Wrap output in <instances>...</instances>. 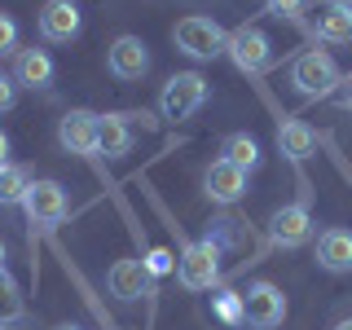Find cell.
<instances>
[{
    "instance_id": "cell-24",
    "label": "cell",
    "mask_w": 352,
    "mask_h": 330,
    "mask_svg": "<svg viewBox=\"0 0 352 330\" xmlns=\"http://www.w3.org/2000/svg\"><path fill=\"white\" fill-rule=\"evenodd\" d=\"M304 5L308 0H264V14H273V18H286V22H295L304 14Z\"/></svg>"
},
{
    "instance_id": "cell-25",
    "label": "cell",
    "mask_w": 352,
    "mask_h": 330,
    "mask_svg": "<svg viewBox=\"0 0 352 330\" xmlns=\"http://www.w3.org/2000/svg\"><path fill=\"white\" fill-rule=\"evenodd\" d=\"M216 313L225 317V322H242V295H238V291L216 295Z\"/></svg>"
},
{
    "instance_id": "cell-17",
    "label": "cell",
    "mask_w": 352,
    "mask_h": 330,
    "mask_svg": "<svg viewBox=\"0 0 352 330\" xmlns=\"http://www.w3.org/2000/svg\"><path fill=\"white\" fill-rule=\"evenodd\" d=\"M14 84L18 88H49L53 84V58L44 49H18L14 53Z\"/></svg>"
},
{
    "instance_id": "cell-4",
    "label": "cell",
    "mask_w": 352,
    "mask_h": 330,
    "mask_svg": "<svg viewBox=\"0 0 352 330\" xmlns=\"http://www.w3.org/2000/svg\"><path fill=\"white\" fill-rule=\"evenodd\" d=\"M242 295V322L251 330H278L286 322V295L273 282H251Z\"/></svg>"
},
{
    "instance_id": "cell-16",
    "label": "cell",
    "mask_w": 352,
    "mask_h": 330,
    "mask_svg": "<svg viewBox=\"0 0 352 330\" xmlns=\"http://www.w3.org/2000/svg\"><path fill=\"white\" fill-rule=\"evenodd\" d=\"M317 269L352 273V229H326V234H317Z\"/></svg>"
},
{
    "instance_id": "cell-22",
    "label": "cell",
    "mask_w": 352,
    "mask_h": 330,
    "mask_svg": "<svg viewBox=\"0 0 352 330\" xmlns=\"http://www.w3.org/2000/svg\"><path fill=\"white\" fill-rule=\"evenodd\" d=\"M22 308H27V304H22V291H18L14 273L0 269V322H18Z\"/></svg>"
},
{
    "instance_id": "cell-7",
    "label": "cell",
    "mask_w": 352,
    "mask_h": 330,
    "mask_svg": "<svg viewBox=\"0 0 352 330\" xmlns=\"http://www.w3.org/2000/svg\"><path fill=\"white\" fill-rule=\"evenodd\" d=\"M22 212H27L31 225L53 229V225H62V220L71 216V198H66L62 181H36V185L27 190V203H22Z\"/></svg>"
},
{
    "instance_id": "cell-13",
    "label": "cell",
    "mask_w": 352,
    "mask_h": 330,
    "mask_svg": "<svg viewBox=\"0 0 352 330\" xmlns=\"http://www.w3.org/2000/svg\"><path fill=\"white\" fill-rule=\"evenodd\" d=\"M84 18L80 9H75V0H44L40 5V40L49 44H71L80 36Z\"/></svg>"
},
{
    "instance_id": "cell-21",
    "label": "cell",
    "mask_w": 352,
    "mask_h": 330,
    "mask_svg": "<svg viewBox=\"0 0 352 330\" xmlns=\"http://www.w3.org/2000/svg\"><path fill=\"white\" fill-rule=\"evenodd\" d=\"M247 238H251V229H247V220H238V216H220V220H212V229H207V242H216L220 251L247 247Z\"/></svg>"
},
{
    "instance_id": "cell-2",
    "label": "cell",
    "mask_w": 352,
    "mask_h": 330,
    "mask_svg": "<svg viewBox=\"0 0 352 330\" xmlns=\"http://www.w3.org/2000/svg\"><path fill=\"white\" fill-rule=\"evenodd\" d=\"M172 44H176V53H185V58H194V62H212V58L225 53L229 31L220 27V22L203 18V14H190L172 27Z\"/></svg>"
},
{
    "instance_id": "cell-26",
    "label": "cell",
    "mask_w": 352,
    "mask_h": 330,
    "mask_svg": "<svg viewBox=\"0 0 352 330\" xmlns=\"http://www.w3.org/2000/svg\"><path fill=\"white\" fill-rule=\"evenodd\" d=\"M14 102H18V84H14V75L0 71V115H5V110H14Z\"/></svg>"
},
{
    "instance_id": "cell-28",
    "label": "cell",
    "mask_w": 352,
    "mask_h": 330,
    "mask_svg": "<svg viewBox=\"0 0 352 330\" xmlns=\"http://www.w3.org/2000/svg\"><path fill=\"white\" fill-rule=\"evenodd\" d=\"M335 102H339V110H348V115H352V75H344V84H339V93H335Z\"/></svg>"
},
{
    "instance_id": "cell-29",
    "label": "cell",
    "mask_w": 352,
    "mask_h": 330,
    "mask_svg": "<svg viewBox=\"0 0 352 330\" xmlns=\"http://www.w3.org/2000/svg\"><path fill=\"white\" fill-rule=\"evenodd\" d=\"M5 168H9V137L0 132V172H5Z\"/></svg>"
},
{
    "instance_id": "cell-9",
    "label": "cell",
    "mask_w": 352,
    "mask_h": 330,
    "mask_svg": "<svg viewBox=\"0 0 352 330\" xmlns=\"http://www.w3.org/2000/svg\"><path fill=\"white\" fill-rule=\"evenodd\" d=\"M313 238V216H308V203H282L278 212L269 216V242L282 251H295Z\"/></svg>"
},
{
    "instance_id": "cell-27",
    "label": "cell",
    "mask_w": 352,
    "mask_h": 330,
    "mask_svg": "<svg viewBox=\"0 0 352 330\" xmlns=\"http://www.w3.org/2000/svg\"><path fill=\"white\" fill-rule=\"evenodd\" d=\"M146 269L154 273V278H163V273H168V269H172V256H168V251H150V260H146Z\"/></svg>"
},
{
    "instance_id": "cell-3",
    "label": "cell",
    "mask_w": 352,
    "mask_h": 330,
    "mask_svg": "<svg viewBox=\"0 0 352 330\" xmlns=\"http://www.w3.org/2000/svg\"><path fill=\"white\" fill-rule=\"evenodd\" d=\"M207 80L198 71H176L168 84H163V93H159V110H163V119H172V124H181V119H190L203 110L207 102Z\"/></svg>"
},
{
    "instance_id": "cell-11",
    "label": "cell",
    "mask_w": 352,
    "mask_h": 330,
    "mask_svg": "<svg viewBox=\"0 0 352 330\" xmlns=\"http://www.w3.org/2000/svg\"><path fill=\"white\" fill-rule=\"evenodd\" d=\"M137 128H154V119L146 110H132V115H102V154L106 159H124L137 141Z\"/></svg>"
},
{
    "instance_id": "cell-18",
    "label": "cell",
    "mask_w": 352,
    "mask_h": 330,
    "mask_svg": "<svg viewBox=\"0 0 352 330\" xmlns=\"http://www.w3.org/2000/svg\"><path fill=\"white\" fill-rule=\"evenodd\" d=\"M278 150L291 163H304L308 154L317 150V132L308 128L304 119H282V124H278Z\"/></svg>"
},
{
    "instance_id": "cell-10",
    "label": "cell",
    "mask_w": 352,
    "mask_h": 330,
    "mask_svg": "<svg viewBox=\"0 0 352 330\" xmlns=\"http://www.w3.org/2000/svg\"><path fill=\"white\" fill-rule=\"evenodd\" d=\"M106 71L115 75V80H141V75L150 71V49H146V40L141 36H115L110 40V49H106Z\"/></svg>"
},
{
    "instance_id": "cell-32",
    "label": "cell",
    "mask_w": 352,
    "mask_h": 330,
    "mask_svg": "<svg viewBox=\"0 0 352 330\" xmlns=\"http://www.w3.org/2000/svg\"><path fill=\"white\" fill-rule=\"evenodd\" d=\"M0 269H5V242H0Z\"/></svg>"
},
{
    "instance_id": "cell-5",
    "label": "cell",
    "mask_w": 352,
    "mask_h": 330,
    "mask_svg": "<svg viewBox=\"0 0 352 330\" xmlns=\"http://www.w3.org/2000/svg\"><path fill=\"white\" fill-rule=\"evenodd\" d=\"M176 278H181L185 291H212L220 282V247L216 242H190L176 260Z\"/></svg>"
},
{
    "instance_id": "cell-6",
    "label": "cell",
    "mask_w": 352,
    "mask_h": 330,
    "mask_svg": "<svg viewBox=\"0 0 352 330\" xmlns=\"http://www.w3.org/2000/svg\"><path fill=\"white\" fill-rule=\"evenodd\" d=\"M58 146L66 154H97L102 150V115L93 110H66L58 119Z\"/></svg>"
},
{
    "instance_id": "cell-8",
    "label": "cell",
    "mask_w": 352,
    "mask_h": 330,
    "mask_svg": "<svg viewBox=\"0 0 352 330\" xmlns=\"http://www.w3.org/2000/svg\"><path fill=\"white\" fill-rule=\"evenodd\" d=\"M225 53L234 58V66H238L242 75H260L264 66L273 62V44H269V36H264L260 27H238V31H229Z\"/></svg>"
},
{
    "instance_id": "cell-23",
    "label": "cell",
    "mask_w": 352,
    "mask_h": 330,
    "mask_svg": "<svg viewBox=\"0 0 352 330\" xmlns=\"http://www.w3.org/2000/svg\"><path fill=\"white\" fill-rule=\"evenodd\" d=\"M14 53H18V22L14 14L0 9V58H14Z\"/></svg>"
},
{
    "instance_id": "cell-19",
    "label": "cell",
    "mask_w": 352,
    "mask_h": 330,
    "mask_svg": "<svg viewBox=\"0 0 352 330\" xmlns=\"http://www.w3.org/2000/svg\"><path fill=\"white\" fill-rule=\"evenodd\" d=\"M220 159H229L234 168L242 172H256L260 168V146L256 137H247V132H229L225 141H220Z\"/></svg>"
},
{
    "instance_id": "cell-31",
    "label": "cell",
    "mask_w": 352,
    "mask_h": 330,
    "mask_svg": "<svg viewBox=\"0 0 352 330\" xmlns=\"http://www.w3.org/2000/svg\"><path fill=\"white\" fill-rule=\"evenodd\" d=\"M335 330H352V317H344V322H339V326H335Z\"/></svg>"
},
{
    "instance_id": "cell-15",
    "label": "cell",
    "mask_w": 352,
    "mask_h": 330,
    "mask_svg": "<svg viewBox=\"0 0 352 330\" xmlns=\"http://www.w3.org/2000/svg\"><path fill=\"white\" fill-rule=\"evenodd\" d=\"M317 40L326 44L352 40V0H322L317 5Z\"/></svg>"
},
{
    "instance_id": "cell-12",
    "label": "cell",
    "mask_w": 352,
    "mask_h": 330,
    "mask_svg": "<svg viewBox=\"0 0 352 330\" xmlns=\"http://www.w3.org/2000/svg\"><path fill=\"white\" fill-rule=\"evenodd\" d=\"M247 176H251V172L234 168L229 159H216L212 168L203 172V194H207V203H216V207H234L238 198L247 194Z\"/></svg>"
},
{
    "instance_id": "cell-1",
    "label": "cell",
    "mask_w": 352,
    "mask_h": 330,
    "mask_svg": "<svg viewBox=\"0 0 352 330\" xmlns=\"http://www.w3.org/2000/svg\"><path fill=\"white\" fill-rule=\"evenodd\" d=\"M344 75H339V62L330 58L326 49H308L295 58L291 66V88L304 97V102H322V97H335Z\"/></svg>"
},
{
    "instance_id": "cell-30",
    "label": "cell",
    "mask_w": 352,
    "mask_h": 330,
    "mask_svg": "<svg viewBox=\"0 0 352 330\" xmlns=\"http://www.w3.org/2000/svg\"><path fill=\"white\" fill-rule=\"evenodd\" d=\"M53 330H80V326H75V322H62V326H53Z\"/></svg>"
},
{
    "instance_id": "cell-14",
    "label": "cell",
    "mask_w": 352,
    "mask_h": 330,
    "mask_svg": "<svg viewBox=\"0 0 352 330\" xmlns=\"http://www.w3.org/2000/svg\"><path fill=\"white\" fill-rule=\"evenodd\" d=\"M106 286L115 300L128 304V300H141V295L154 291V273L146 269V260H115L106 273Z\"/></svg>"
},
{
    "instance_id": "cell-20",
    "label": "cell",
    "mask_w": 352,
    "mask_h": 330,
    "mask_svg": "<svg viewBox=\"0 0 352 330\" xmlns=\"http://www.w3.org/2000/svg\"><path fill=\"white\" fill-rule=\"evenodd\" d=\"M31 168H22V163H9L5 172H0V207H22L27 203V190H31Z\"/></svg>"
}]
</instances>
